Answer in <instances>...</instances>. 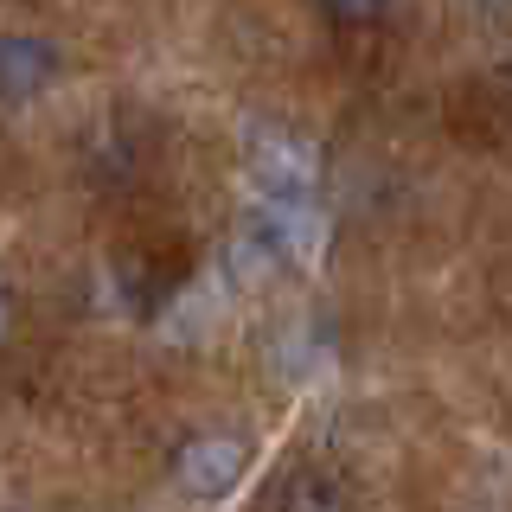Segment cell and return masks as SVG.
I'll list each match as a JSON object with an SVG mask.
<instances>
[{
	"label": "cell",
	"mask_w": 512,
	"mask_h": 512,
	"mask_svg": "<svg viewBox=\"0 0 512 512\" xmlns=\"http://www.w3.org/2000/svg\"><path fill=\"white\" fill-rule=\"evenodd\" d=\"M250 455H256V448L244 436H231V429L186 436L180 448H173V487H180L186 500H199V506H218V500H231V493L244 487Z\"/></svg>",
	"instance_id": "1"
},
{
	"label": "cell",
	"mask_w": 512,
	"mask_h": 512,
	"mask_svg": "<svg viewBox=\"0 0 512 512\" xmlns=\"http://www.w3.org/2000/svg\"><path fill=\"white\" fill-rule=\"evenodd\" d=\"M250 180L256 192H269V199H314V148L295 135H282V128H263V135L250 141Z\"/></svg>",
	"instance_id": "2"
},
{
	"label": "cell",
	"mask_w": 512,
	"mask_h": 512,
	"mask_svg": "<svg viewBox=\"0 0 512 512\" xmlns=\"http://www.w3.org/2000/svg\"><path fill=\"white\" fill-rule=\"evenodd\" d=\"M58 77V45L39 32H0V103H32Z\"/></svg>",
	"instance_id": "3"
},
{
	"label": "cell",
	"mask_w": 512,
	"mask_h": 512,
	"mask_svg": "<svg viewBox=\"0 0 512 512\" xmlns=\"http://www.w3.org/2000/svg\"><path fill=\"white\" fill-rule=\"evenodd\" d=\"M276 512H352V500L327 468H301L276 487Z\"/></svg>",
	"instance_id": "4"
},
{
	"label": "cell",
	"mask_w": 512,
	"mask_h": 512,
	"mask_svg": "<svg viewBox=\"0 0 512 512\" xmlns=\"http://www.w3.org/2000/svg\"><path fill=\"white\" fill-rule=\"evenodd\" d=\"M384 7L391 0H320V13L333 26H372V20H384Z\"/></svg>",
	"instance_id": "5"
}]
</instances>
